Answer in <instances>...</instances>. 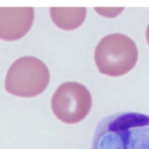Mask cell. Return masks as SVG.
<instances>
[{
    "mask_svg": "<svg viewBox=\"0 0 149 149\" xmlns=\"http://www.w3.org/2000/svg\"><path fill=\"white\" fill-rule=\"evenodd\" d=\"M50 81V72L44 62L34 56L15 59L7 70L5 90L19 98H33L44 92Z\"/></svg>",
    "mask_w": 149,
    "mask_h": 149,
    "instance_id": "obj_3",
    "label": "cell"
},
{
    "mask_svg": "<svg viewBox=\"0 0 149 149\" xmlns=\"http://www.w3.org/2000/svg\"><path fill=\"white\" fill-rule=\"evenodd\" d=\"M95 12L105 17H115L122 13L123 7H95Z\"/></svg>",
    "mask_w": 149,
    "mask_h": 149,
    "instance_id": "obj_7",
    "label": "cell"
},
{
    "mask_svg": "<svg viewBox=\"0 0 149 149\" xmlns=\"http://www.w3.org/2000/svg\"><path fill=\"white\" fill-rule=\"evenodd\" d=\"M50 17L62 30H74L83 24L86 17L85 7H50Z\"/></svg>",
    "mask_w": 149,
    "mask_h": 149,
    "instance_id": "obj_6",
    "label": "cell"
},
{
    "mask_svg": "<svg viewBox=\"0 0 149 149\" xmlns=\"http://www.w3.org/2000/svg\"><path fill=\"white\" fill-rule=\"evenodd\" d=\"M93 57L100 73L108 77H121L136 65L139 50L130 37L113 33L104 36L98 42Z\"/></svg>",
    "mask_w": 149,
    "mask_h": 149,
    "instance_id": "obj_2",
    "label": "cell"
},
{
    "mask_svg": "<svg viewBox=\"0 0 149 149\" xmlns=\"http://www.w3.org/2000/svg\"><path fill=\"white\" fill-rule=\"evenodd\" d=\"M146 38H147V42H148V44H149V24H148L147 30H146Z\"/></svg>",
    "mask_w": 149,
    "mask_h": 149,
    "instance_id": "obj_8",
    "label": "cell"
},
{
    "mask_svg": "<svg viewBox=\"0 0 149 149\" xmlns=\"http://www.w3.org/2000/svg\"><path fill=\"white\" fill-rule=\"evenodd\" d=\"M92 149H149V116L120 113L104 119L95 129Z\"/></svg>",
    "mask_w": 149,
    "mask_h": 149,
    "instance_id": "obj_1",
    "label": "cell"
},
{
    "mask_svg": "<svg viewBox=\"0 0 149 149\" xmlns=\"http://www.w3.org/2000/svg\"><path fill=\"white\" fill-rule=\"evenodd\" d=\"M33 7H0V40L17 41L31 28Z\"/></svg>",
    "mask_w": 149,
    "mask_h": 149,
    "instance_id": "obj_5",
    "label": "cell"
},
{
    "mask_svg": "<svg viewBox=\"0 0 149 149\" xmlns=\"http://www.w3.org/2000/svg\"><path fill=\"white\" fill-rule=\"evenodd\" d=\"M54 115L66 125L83 121L92 108L88 88L78 81H65L54 92L50 101Z\"/></svg>",
    "mask_w": 149,
    "mask_h": 149,
    "instance_id": "obj_4",
    "label": "cell"
}]
</instances>
